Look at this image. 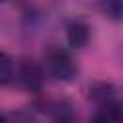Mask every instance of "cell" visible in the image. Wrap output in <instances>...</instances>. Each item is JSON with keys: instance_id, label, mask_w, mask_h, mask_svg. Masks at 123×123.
I'll use <instances>...</instances> for the list:
<instances>
[{"instance_id": "6da1fadb", "label": "cell", "mask_w": 123, "mask_h": 123, "mask_svg": "<svg viewBox=\"0 0 123 123\" xmlns=\"http://www.w3.org/2000/svg\"><path fill=\"white\" fill-rule=\"evenodd\" d=\"M40 65H42V71L46 77H50L52 81H60V83L73 81V77L79 71L71 52L67 48L56 46V44H50L44 50Z\"/></svg>"}, {"instance_id": "7a4b0ae2", "label": "cell", "mask_w": 123, "mask_h": 123, "mask_svg": "<svg viewBox=\"0 0 123 123\" xmlns=\"http://www.w3.org/2000/svg\"><path fill=\"white\" fill-rule=\"evenodd\" d=\"M46 75L42 71L40 62L33 60V58H21L19 62H15V81L23 90L27 92H40L44 86Z\"/></svg>"}, {"instance_id": "3957f363", "label": "cell", "mask_w": 123, "mask_h": 123, "mask_svg": "<svg viewBox=\"0 0 123 123\" xmlns=\"http://www.w3.org/2000/svg\"><path fill=\"white\" fill-rule=\"evenodd\" d=\"M65 40L73 50H83L90 42V25L83 19H71L65 23Z\"/></svg>"}, {"instance_id": "277c9868", "label": "cell", "mask_w": 123, "mask_h": 123, "mask_svg": "<svg viewBox=\"0 0 123 123\" xmlns=\"http://www.w3.org/2000/svg\"><path fill=\"white\" fill-rule=\"evenodd\" d=\"M48 117H50V123H77L79 113L71 100L60 98L48 104Z\"/></svg>"}, {"instance_id": "5b68a950", "label": "cell", "mask_w": 123, "mask_h": 123, "mask_svg": "<svg viewBox=\"0 0 123 123\" xmlns=\"http://www.w3.org/2000/svg\"><path fill=\"white\" fill-rule=\"evenodd\" d=\"M88 123H123V108L119 100L96 104Z\"/></svg>"}, {"instance_id": "8992f818", "label": "cell", "mask_w": 123, "mask_h": 123, "mask_svg": "<svg viewBox=\"0 0 123 123\" xmlns=\"http://www.w3.org/2000/svg\"><path fill=\"white\" fill-rule=\"evenodd\" d=\"M90 100L96 104H104V102H111V100H119L117 96V88L108 83V81H96L92 86H90Z\"/></svg>"}, {"instance_id": "52a82bcc", "label": "cell", "mask_w": 123, "mask_h": 123, "mask_svg": "<svg viewBox=\"0 0 123 123\" xmlns=\"http://www.w3.org/2000/svg\"><path fill=\"white\" fill-rule=\"evenodd\" d=\"M15 81V60L0 50V86H8Z\"/></svg>"}, {"instance_id": "ba28073f", "label": "cell", "mask_w": 123, "mask_h": 123, "mask_svg": "<svg viewBox=\"0 0 123 123\" xmlns=\"http://www.w3.org/2000/svg\"><path fill=\"white\" fill-rule=\"evenodd\" d=\"M100 10L111 21H121V15H123V0H100Z\"/></svg>"}, {"instance_id": "9c48e42d", "label": "cell", "mask_w": 123, "mask_h": 123, "mask_svg": "<svg viewBox=\"0 0 123 123\" xmlns=\"http://www.w3.org/2000/svg\"><path fill=\"white\" fill-rule=\"evenodd\" d=\"M6 123H37L29 111H12L6 113Z\"/></svg>"}, {"instance_id": "30bf717a", "label": "cell", "mask_w": 123, "mask_h": 123, "mask_svg": "<svg viewBox=\"0 0 123 123\" xmlns=\"http://www.w3.org/2000/svg\"><path fill=\"white\" fill-rule=\"evenodd\" d=\"M0 123H6V113L0 111Z\"/></svg>"}, {"instance_id": "8fae6325", "label": "cell", "mask_w": 123, "mask_h": 123, "mask_svg": "<svg viewBox=\"0 0 123 123\" xmlns=\"http://www.w3.org/2000/svg\"><path fill=\"white\" fill-rule=\"evenodd\" d=\"M2 2H6V0H0V4H2Z\"/></svg>"}]
</instances>
